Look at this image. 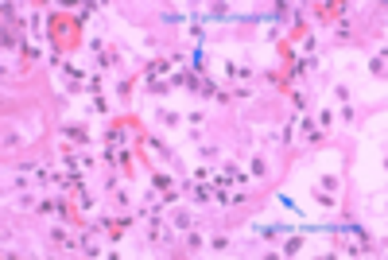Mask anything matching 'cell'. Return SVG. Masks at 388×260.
<instances>
[{
	"label": "cell",
	"mask_w": 388,
	"mask_h": 260,
	"mask_svg": "<svg viewBox=\"0 0 388 260\" xmlns=\"http://www.w3.org/2000/svg\"><path fill=\"white\" fill-rule=\"evenodd\" d=\"M55 35H59V47H74L78 43V24L74 20H67V16H55Z\"/></svg>",
	"instance_id": "obj_1"
}]
</instances>
